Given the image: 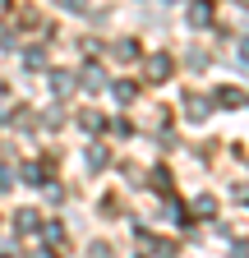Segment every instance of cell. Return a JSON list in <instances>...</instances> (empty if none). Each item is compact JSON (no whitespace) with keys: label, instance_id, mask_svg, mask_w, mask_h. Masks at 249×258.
<instances>
[{"label":"cell","instance_id":"3","mask_svg":"<svg viewBox=\"0 0 249 258\" xmlns=\"http://www.w3.org/2000/svg\"><path fill=\"white\" fill-rule=\"evenodd\" d=\"M217 102H222V106H235L240 102V88H222V92H217Z\"/></svg>","mask_w":249,"mask_h":258},{"label":"cell","instance_id":"1","mask_svg":"<svg viewBox=\"0 0 249 258\" xmlns=\"http://www.w3.org/2000/svg\"><path fill=\"white\" fill-rule=\"evenodd\" d=\"M190 19H194V23H208V19H212V5H208V0H199V5L190 10Z\"/></svg>","mask_w":249,"mask_h":258},{"label":"cell","instance_id":"2","mask_svg":"<svg viewBox=\"0 0 249 258\" xmlns=\"http://www.w3.org/2000/svg\"><path fill=\"white\" fill-rule=\"evenodd\" d=\"M148 70H152V79H166V74H171V60H166V55H157Z\"/></svg>","mask_w":249,"mask_h":258},{"label":"cell","instance_id":"4","mask_svg":"<svg viewBox=\"0 0 249 258\" xmlns=\"http://www.w3.org/2000/svg\"><path fill=\"white\" fill-rule=\"evenodd\" d=\"M60 5H65V10H79V5H83V0H60Z\"/></svg>","mask_w":249,"mask_h":258}]
</instances>
